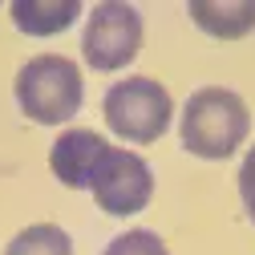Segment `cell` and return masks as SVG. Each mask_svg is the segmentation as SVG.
<instances>
[{"mask_svg": "<svg viewBox=\"0 0 255 255\" xmlns=\"http://www.w3.org/2000/svg\"><path fill=\"white\" fill-rule=\"evenodd\" d=\"M251 130V114L247 102L239 98L235 89H223V85H207L195 89L182 106V122H178V138L182 150L195 154V158H231L243 138Z\"/></svg>", "mask_w": 255, "mask_h": 255, "instance_id": "1", "label": "cell"}, {"mask_svg": "<svg viewBox=\"0 0 255 255\" xmlns=\"http://www.w3.org/2000/svg\"><path fill=\"white\" fill-rule=\"evenodd\" d=\"M85 102V81L77 61L69 57H33L24 61L20 73H16V106L28 122L37 126H61V122H73L77 110Z\"/></svg>", "mask_w": 255, "mask_h": 255, "instance_id": "2", "label": "cell"}, {"mask_svg": "<svg viewBox=\"0 0 255 255\" xmlns=\"http://www.w3.org/2000/svg\"><path fill=\"white\" fill-rule=\"evenodd\" d=\"M102 110H106L110 130L126 142H138V146L158 142L170 130V118H174L170 93L154 77H126V81L110 85Z\"/></svg>", "mask_w": 255, "mask_h": 255, "instance_id": "3", "label": "cell"}, {"mask_svg": "<svg viewBox=\"0 0 255 255\" xmlns=\"http://www.w3.org/2000/svg\"><path fill=\"white\" fill-rule=\"evenodd\" d=\"M142 49V12L126 0H106L93 4L85 33H81V57L89 69L114 73L122 65H130Z\"/></svg>", "mask_w": 255, "mask_h": 255, "instance_id": "4", "label": "cell"}, {"mask_svg": "<svg viewBox=\"0 0 255 255\" xmlns=\"http://www.w3.org/2000/svg\"><path fill=\"white\" fill-rule=\"evenodd\" d=\"M89 195L106 215L114 219H130L154 199V174L146 166L142 154H130L122 146H110L102 154V162L93 166L89 178Z\"/></svg>", "mask_w": 255, "mask_h": 255, "instance_id": "5", "label": "cell"}, {"mask_svg": "<svg viewBox=\"0 0 255 255\" xmlns=\"http://www.w3.org/2000/svg\"><path fill=\"white\" fill-rule=\"evenodd\" d=\"M110 150V142L98 130H65L53 150H49V170L57 174L61 186H73V190H89L93 166L102 162V154Z\"/></svg>", "mask_w": 255, "mask_h": 255, "instance_id": "6", "label": "cell"}, {"mask_svg": "<svg viewBox=\"0 0 255 255\" xmlns=\"http://www.w3.org/2000/svg\"><path fill=\"white\" fill-rule=\"evenodd\" d=\"M190 20L219 41H239L255 28V0H235V4H227V0H195Z\"/></svg>", "mask_w": 255, "mask_h": 255, "instance_id": "7", "label": "cell"}, {"mask_svg": "<svg viewBox=\"0 0 255 255\" xmlns=\"http://www.w3.org/2000/svg\"><path fill=\"white\" fill-rule=\"evenodd\" d=\"M81 16L77 0H16L12 4V24L24 37H53Z\"/></svg>", "mask_w": 255, "mask_h": 255, "instance_id": "8", "label": "cell"}, {"mask_svg": "<svg viewBox=\"0 0 255 255\" xmlns=\"http://www.w3.org/2000/svg\"><path fill=\"white\" fill-rule=\"evenodd\" d=\"M4 255H73V239L57 223H33L20 235H12Z\"/></svg>", "mask_w": 255, "mask_h": 255, "instance_id": "9", "label": "cell"}, {"mask_svg": "<svg viewBox=\"0 0 255 255\" xmlns=\"http://www.w3.org/2000/svg\"><path fill=\"white\" fill-rule=\"evenodd\" d=\"M102 255H170L162 235H154L146 227H134V231H122L118 239H110V247Z\"/></svg>", "mask_w": 255, "mask_h": 255, "instance_id": "10", "label": "cell"}, {"mask_svg": "<svg viewBox=\"0 0 255 255\" xmlns=\"http://www.w3.org/2000/svg\"><path fill=\"white\" fill-rule=\"evenodd\" d=\"M239 199H243V211H247L251 223H255V142H251V150L243 154V166H239Z\"/></svg>", "mask_w": 255, "mask_h": 255, "instance_id": "11", "label": "cell"}]
</instances>
